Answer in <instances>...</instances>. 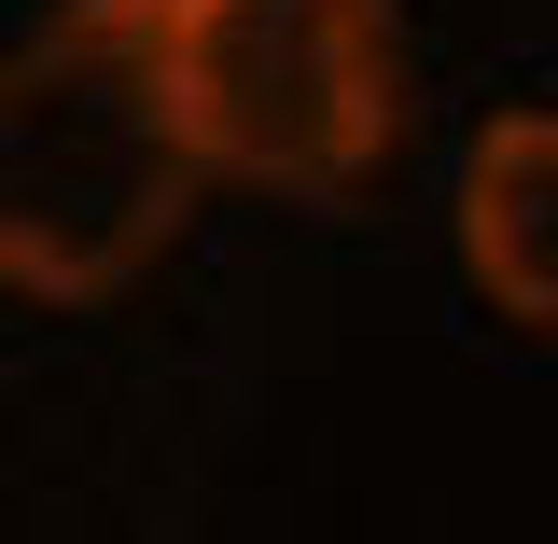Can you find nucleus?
I'll return each mask as SVG.
<instances>
[{
	"label": "nucleus",
	"mask_w": 558,
	"mask_h": 544,
	"mask_svg": "<svg viewBox=\"0 0 558 544\" xmlns=\"http://www.w3.org/2000/svg\"><path fill=\"white\" fill-rule=\"evenodd\" d=\"M154 0H57L0 70V266L28 307H112L196 209Z\"/></svg>",
	"instance_id": "nucleus-1"
},
{
	"label": "nucleus",
	"mask_w": 558,
	"mask_h": 544,
	"mask_svg": "<svg viewBox=\"0 0 558 544\" xmlns=\"http://www.w3.org/2000/svg\"><path fill=\"white\" fill-rule=\"evenodd\" d=\"M154 57L196 168L252 196H349L405 126L391 0H154Z\"/></svg>",
	"instance_id": "nucleus-2"
},
{
	"label": "nucleus",
	"mask_w": 558,
	"mask_h": 544,
	"mask_svg": "<svg viewBox=\"0 0 558 544\" xmlns=\"http://www.w3.org/2000/svg\"><path fill=\"white\" fill-rule=\"evenodd\" d=\"M461 266L502 322L558 336V112H488L461 154Z\"/></svg>",
	"instance_id": "nucleus-3"
}]
</instances>
